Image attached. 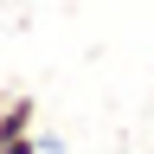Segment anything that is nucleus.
<instances>
[{"instance_id":"f257e3e1","label":"nucleus","mask_w":154,"mask_h":154,"mask_svg":"<svg viewBox=\"0 0 154 154\" xmlns=\"http://www.w3.org/2000/svg\"><path fill=\"white\" fill-rule=\"evenodd\" d=\"M32 122H38V103L26 90H7V96H0V141H7V135H32Z\"/></svg>"},{"instance_id":"f03ea898","label":"nucleus","mask_w":154,"mask_h":154,"mask_svg":"<svg viewBox=\"0 0 154 154\" xmlns=\"http://www.w3.org/2000/svg\"><path fill=\"white\" fill-rule=\"evenodd\" d=\"M0 154H38V135H7Z\"/></svg>"}]
</instances>
